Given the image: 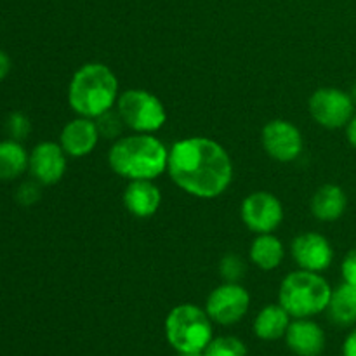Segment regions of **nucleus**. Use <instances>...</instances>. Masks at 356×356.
Returning a JSON list of instances; mask_svg holds the SVG:
<instances>
[{
	"label": "nucleus",
	"instance_id": "1",
	"mask_svg": "<svg viewBox=\"0 0 356 356\" xmlns=\"http://www.w3.org/2000/svg\"><path fill=\"white\" fill-rule=\"evenodd\" d=\"M167 172L184 193L212 200L225 193L233 181V163L218 141L202 136L181 139L169 149Z\"/></svg>",
	"mask_w": 356,
	"mask_h": 356
},
{
	"label": "nucleus",
	"instance_id": "2",
	"mask_svg": "<svg viewBox=\"0 0 356 356\" xmlns=\"http://www.w3.org/2000/svg\"><path fill=\"white\" fill-rule=\"evenodd\" d=\"M108 163L117 176L129 181H153L167 170L169 149L153 134L136 132L113 143Z\"/></svg>",
	"mask_w": 356,
	"mask_h": 356
},
{
	"label": "nucleus",
	"instance_id": "3",
	"mask_svg": "<svg viewBox=\"0 0 356 356\" xmlns=\"http://www.w3.org/2000/svg\"><path fill=\"white\" fill-rule=\"evenodd\" d=\"M118 80L110 66L87 63L75 73L68 86V104L79 117L97 118L117 104Z\"/></svg>",
	"mask_w": 356,
	"mask_h": 356
},
{
	"label": "nucleus",
	"instance_id": "4",
	"mask_svg": "<svg viewBox=\"0 0 356 356\" xmlns=\"http://www.w3.org/2000/svg\"><path fill=\"white\" fill-rule=\"evenodd\" d=\"M332 296L329 282L318 273L298 270L282 280L278 305L292 318H309L327 312Z\"/></svg>",
	"mask_w": 356,
	"mask_h": 356
},
{
	"label": "nucleus",
	"instance_id": "5",
	"mask_svg": "<svg viewBox=\"0 0 356 356\" xmlns=\"http://www.w3.org/2000/svg\"><path fill=\"white\" fill-rule=\"evenodd\" d=\"M165 337L177 353H204L212 341V320L193 305H179L165 318Z\"/></svg>",
	"mask_w": 356,
	"mask_h": 356
},
{
	"label": "nucleus",
	"instance_id": "6",
	"mask_svg": "<svg viewBox=\"0 0 356 356\" xmlns=\"http://www.w3.org/2000/svg\"><path fill=\"white\" fill-rule=\"evenodd\" d=\"M117 111L125 125L139 134H155L167 122L162 101L145 89H127L118 94Z\"/></svg>",
	"mask_w": 356,
	"mask_h": 356
},
{
	"label": "nucleus",
	"instance_id": "7",
	"mask_svg": "<svg viewBox=\"0 0 356 356\" xmlns=\"http://www.w3.org/2000/svg\"><path fill=\"white\" fill-rule=\"evenodd\" d=\"M309 115L325 129L346 127L355 115V103L350 92L336 87H322L312 94L308 103Z\"/></svg>",
	"mask_w": 356,
	"mask_h": 356
},
{
	"label": "nucleus",
	"instance_id": "8",
	"mask_svg": "<svg viewBox=\"0 0 356 356\" xmlns=\"http://www.w3.org/2000/svg\"><path fill=\"white\" fill-rule=\"evenodd\" d=\"M250 296L240 284L226 282L209 294L205 312L219 325H233L247 315Z\"/></svg>",
	"mask_w": 356,
	"mask_h": 356
},
{
	"label": "nucleus",
	"instance_id": "9",
	"mask_svg": "<svg viewBox=\"0 0 356 356\" xmlns=\"http://www.w3.org/2000/svg\"><path fill=\"white\" fill-rule=\"evenodd\" d=\"M242 221L250 232L263 235L273 233L284 221L282 202L270 191H254L243 198L240 209Z\"/></svg>",
	"mask_w": 356,
	"mask_h": 356
},
{
	"label": "nucleus",
	"instance_id": "10",
	"mask_svg": "<svg viewBox=\"0 0 356 356\" xmlns=\"http://www.w3.org/2000/svg\"><path fill=\"white\" fill-rule=\"evenodd\" d=\"M261 143L268 155L282 163L294 162L305 148L302 134L294 124L287 120H270L261 132Z\"/></svg>",
	"mask_w": 356,
	"mask_h": 356
},
{
	"label": "nucleus",
	"instance_id": "11",
	"mask_svg": "<svg viewBox=\"0 0 356 356\" xmlns=\"http://www.w3.org/2000/svg\"><path fill=\"white\" fill-rule=\"evenodd\" d=\"M66 156L68 155L59 143H38L30 153L28 170L35 181H38L44 186H52L65 177L66 167H68Z\"/></svg>",
	"mask_w": 356,
	"mask_h": 356
},
{
	"label": "nucleus",
	"instance_id": "12",
	"mask_svg": "<svg viewBox=\"0 0 356 356\" xmlns=\"http://www.w3.org/2000/svg\"><path fill=\"white\" fill-rule=\"evenodd\" d=\"M292 257L299 270L322 273L332 264L334 250L329 240L315 232L301 233L292 242Z\"/></svg>",
	"mask_w": 356,
	"mask_h": 356
},
{
	"label": "nucleus",
	"instance_id": "13",
	"mask_svg": "<svg viewBox=\"0 0 356 356\" xmlns=\"http://www.w3.org/2000/svg\"><path fill=\"white\" fill-rule=\"evenodd\" d=\"M97 141H99V132H97L96 122L86 117H76L75 120L68 122L59 136L61 148L65 149L66 155L73 159L90 155Z\"/></svg>",
	"mask_w": 356,
	"mask_h": 356
},
{
	"label": "nucleus",
	"instance_id": "14",
	"mask_svg": "<svg viewBox=\"0 0 356 356\" xmlns=\"http://www.w3.org/2000/svg\"><path fill=\"white\" fill-rule=\"evenodd\" d=\"M285 343L298 356H320L325 348V334L313 320L296 318L285 332Z\"/></svg>",
	"mask_w": 356,
	"mask_h": 356
},
{
	"label": "nucleus",
	"instance_id": "15",
	"mask_svg": "<svg viewBox=\"0 0 356 356\" xmlns=\"http://www.w3.org/2000/svg\"><path fill=\"white\" fill-rule=\"evenodd\" d=\"M162 204V193L153 181L139 179L129 181L124 191V205L138 219L152 218Z\"/></svg>",
	"mask_w": 356,
	"mask_h": 356
},
{
	"label": "nucleus",
	"instance_id": "16",
	"mask_svg": "<svg viewBox=\"0 0 356 356\" xmlns=\"http://www.w3.org/2000/svg\"><path fill=\"white\" fill-rule=\"evenodd\" d=\"M312 214L322 222H334L346 212V193L337 184H323L312 198Z\"/></svg>",
	"mask_w": 356,
	"mask_h": 356
},
{
	"label": "nucleus",
	"instance_id": "17",
	"mask_svg": "<svg viewBox=\"0 0 356 356\" xmlns=\"http://www.w3.org/2000/svg\"><path fill=\"white\" fill-rule=\"evenodd\" d=\"M289 325L291 315L280 305H268L254 320V334L263 341H277L285 337Z\"/></svg>",
	"mask_w": 356,
	"mask_h": 356
},
{
	"label": "nucleus",
	"instance_id": "18",
	"mask_svg": "<svg viewBox=\"0 0 356 356\" xmlns=\"http://www.w3.org/2000/svg\"><path fill=\"white\" fill-rule=\"evenodd\" d=\"M249 256L254 266H257L259 270H277L285 257L284 243L271 233H263V235H257L254 238Z\"/></svg>",
	"mask_w": 356,
	"mask_h": 356
},
{
	"label": "nucleus",
	"instance_id": "19",
	"mask_svg": "<svg viewBox=\"0 0 356 356\" xmlns=\"http://www.w3.org/2000/svg\"><path fill=\"white\" fill-rule=\"evenodd\" d=\"M30 153L19 141L3 139L0 141V181H14L28 170Z\"/></svg>",
	"mask_w": 356,
	"mask_h": 356
},
{
	"label": "nucleus",
	"instance_id": "20",
	"mask_svg": "<svg viewBox=\"0 0 356 356\" xmlns=\"http://www.w3.org/2000/svg\"><path fill=\"white\" fill-rule=\"evenodd\" d=\"M327 312L330 320L337 325L346 327L356 323V285L344 282L334 289Z\"/></svg>",
	"mask_w": 356,
	"mask_h": 356
},
{
	"label": "nucleus",
	"instance_id": "21",
	"mask_svg": "<svg viewBox=\"0 0 356 356\" xmlns=\"http://www.w3.org/2000/svg\"><path fill=\"white\" fill-rule=\"evenodd\" d=\"M205 356H247L245 344L240 339L232 336L218 337L209 343V346L204 350Z\"/></svg>",
	"mask_w": 356,
	"mask_h": 356
},
{
	"label": "nucleus",
	"instance_id": "22",
	"mask_svg": "<svg viewBox=\"0 0 356 356\" xmlns=\"http://www.w3.org/2000/svg\"><path fill=\"white\" fill-rule=\"evenodd\" d=\"M94 122H96L99 138L104 139H120L124 127H127L120 113L113 110H108L106 113L99 115L97 118H94Z\"/></svg>",
	"mask_w": 356,
	"mask_h": 356
},
{
	"label": "nucleus",
	"instance_id": "23",
	"mask_svg": "<svg viewBox=\"0 0 356 356\" xmlns=\"http://www.w3.org/2000/svg\"><path fill=\"white\" fill-rule=\"evenodd\" d=\"M6 131L9 134V138L14 139V141H24L31 132V122L28 118V115H24L23 111H13V113H9V117L6 120Z\"/></svg>",
	"mask_w": 356,
	"mask_h": 356
},
{
	"label": "nucleus",
	"instance_id": "24",
	"mask_svg": "<svg viewBox=\"0 0 356 356\" xmlns=\"http://www.w3.org/2000/svg\"><path fill=\"white\" fill-rule=\"evenodd\" d=\"M219 271H221V277L226 282H233V284H238V280H242L243 273H245V263L240 256L236 254H228L221 259L219 264Z\"/></svg>",
	"mask_w": 356,
	"mask_h": 356
},
{
	"label": "nucleus",
	"instance_id": "25",
	"mask_svg": "<svg viewBox=\"0 0 356 356\" xmlns=\"http://www.w3.org/2000/svg\"><path fill=\"white\" fill-rule=\"evenodd\" d=\"M42 198L40 191V183L38 181H26V183H21L19 188L16 190V202L23 207H31V205L37 204Z\"/></svg>",
	"mask_w": 356,
	"mask_h": 356
},
{
	"label": "nucleus",
	"instance_id": "26",
	"mask_svg": "<svg viewBox=\"0 0 356 356\" xmlns=\"http://www.w3.org/2000/svg\"><path fill=\"white\" fill-rule=\"evenodd\" d=\"M341 273H343V280L346 284L356 285V249L346 254L343 264H341Z\"/></svg>",
	"mask_w": 356,
	"mask_h": 356
},
{
	"label": "nucleus",
	"instance_id": "27",
	"mask_svg": "<svg viewBox=\"0 0 356 356\" xmlns=\"http://www.w3.org/2000/svg\"><path fill=\"white\" fill-rule=\"evenodd\" d=\"M10 68H13V63H10L9 54L3 49H0V82L6 80V76L10 73Z\"/></svg>",
	"mask_w": 356,
	"mask_h": 356
},
{
	"label": "nucleus",
	"instance_id": "28",
	"mask_svg": "<svg viewBox=\"0 0 356 356\" xmlns=\"http://www.w3.org/2000/svg\"><path fill=\"white\" fill-rule=\"evenodd\" d=\"M343 355L344 356H356V329L346 337V341H344Z\"/></svg>",
	"mask_w": 356,
	"mask_h": 356
},
{
	"label": "nucleus",
	"instance_id": "29",
	"mask_svg": "<svg viewBox=\"0 0 356 356\" xmlns=\"http://www.w3.org/2000/svg\"><path fill=\"white\" fill-rule=\"evenodd\" d=\"M346 139L351 146L356 149V113L351 117V120L346 125Z\"/></svg>",
	"mask_w": 356,
	"mask_h": 356
},
{
	"label": "nucleus",
	"instance_id": "30",
	"mask_svg": "<svg viewBox=\"0 0 356 356\" xmlns=\"http://www.w3.org/2000/svg\"><path fill=\"white\" fill-rule=\"evenodd\" d=\"M350 96H351V99H353V103H355V106H356V82L353 83V87H351Z\"/></svg>",
	"mask_w": 356,
	"mask_h": 356
},
{
	"label": "nucleus",
	"instance_id": "31",
	"mask_svg": "<svg viewBox=\"0 0 356 356\" xmlns=\"http://www.w3.org/2000/svg\"><path fill=\"white\" fill-rule=\"evenodd\" d=\"M179 356H205L204 353H179Z\"/></svg>",
	"mask_w": 356,
	"mask_h": 356
}]
</instances>
